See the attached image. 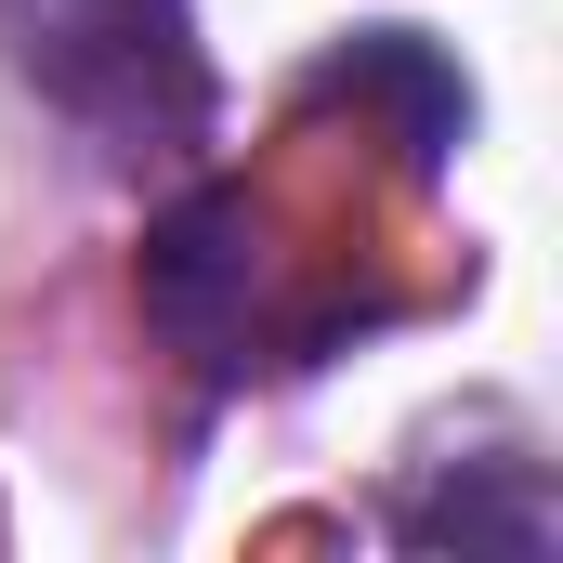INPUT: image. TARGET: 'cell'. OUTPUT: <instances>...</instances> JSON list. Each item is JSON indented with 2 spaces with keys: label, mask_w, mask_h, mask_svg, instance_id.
<instances>
[{
  "label": "cell",
  "mask_w": 563,
  "mask_h": 563,
  "mask_svg": "<svg viewBox=\"0 0 563 563\" xmlns=\"http://www.w3.org/2000/svg\"><path fill=\"white\" fill-rule=\"evenodd\" d=\"M0 26H13V66L92 132H184L197 119V66H184L170 0H0Z\"/></svg>",
  "instance_id": "6da1fadb"
},
{
  "label": "cell",
  "mask_w": 563,
  "mask_h": 563,
  "mask_svg": "<svg viewBox=\"0 0 563 563\" xmlns=\"http://www.w3.org/2000/svg\"><path fill=\"white\" fill-rule=\"evenodd\" d=\"M144 301H157L170 341H197V354L223 367L236 301H250V210H236V197H184V210L157 223V250H144Z\"/></svg>",
  "instance_id": "7a4b0ae2"
}]
</instances>
